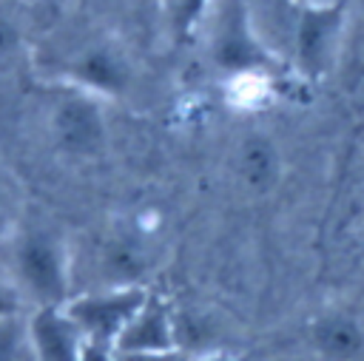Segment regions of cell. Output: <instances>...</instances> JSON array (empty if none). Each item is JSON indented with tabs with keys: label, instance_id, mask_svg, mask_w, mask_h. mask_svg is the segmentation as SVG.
Instances as JSON below:
<instances>
[{
	"label": "cell",
	"instance_id": "cell-13",
	"mask_svg": "<svg viewBox=\"0 0 364 361\" xmlns=\"http://www.w3.org/2000/svg\"><path fill=\"white\" fill-rule=\"evenodd\" d=\"M26 196L17 173L0 159V247L17 233V227L26 222Z\"/></svg>",
	"mask_w": 364,
	"mask_h": 361
},
{
	"label": "cell",
	"instance_id": "cell-7",
	"mask_svg": "<svg viewBox=\"0 0 364 361\" xmlns=\"http://www.w3.org/2000/svg\"><path fill=\"white\" fill-rule=\"evenodd\" d=\"M26 335L31 361H80L88 347L82 330L68 316L65 304L60 307H34L26 316Z\"/></svg>",
	"mask_w": 364,
	"mask_h": 361
},
{
	"label": "cell",
	"instance_id": "cell-19",
	"mask_svg": "<svg viewBox=\"0 0 364 361\" xmlns=\"http://www.w3.org/2000/svg\"><path fill=\"white\" fill-rule=\"evenodd\" d=\"M80 361H119L114 347H102V344H88L80 355Z\"/></svg>",
	"mask_w": 364,
	"mask_h": 361
},
{
	"label": "cell",
	"instance_id": "cell-3",
	"mask_svg": "<svg viewBox=\"0 0 364 361\" xmlns=\"http://www.w3.org/2000/svg\"><path fill=\"white\" fill-rule=\"evenodd\" d=\"M205 26H208V57L213 68L245 77L264 71L276 63L253 28L247 0H216Z\"/></svg>",
	"mask_w": 364,
	"mask_h": 361
},
{
	"label": "cell",
	"instance_id": "cell-5",
	"mask_svg": "<svg viewBox=\"0 0 364 361\" xmlns=\"http://www.w3.org/2000/svg\"><path fill=\"white\" fill-rule=\"evenodd\" d=\"M151 293L145 284H128V287H94L74 293L65 301L68 316L77 321L88 344L117 347L119 335L131 324V318L139 313Z\"/></svg>",
	"mask_w": 364,
	"mask_h": 361
},
{
	"label": "cell",
	"instance_id": "cell-18",
	"mask_svg": "<svg viewBox=\"0 0 364 361\" xmlns=\"http://www.w3.org/2000/svg\"><path fill=\"white\" fill-rule=\"evenodd\" d=\"M117 358L119 361H193L199 355L185 350H168V352H119L117 350Z\"/></svg>",
	"mask_w": 364,
	"mask_h": 361
},
{
	"label": "cell",
	"instance_id": "cell-2",
	"mask_svg": "<svg viewBox=\"0 0 364 361\" xmlns=\"http://www.w3.org/2000/svg\"><path fill=\"white\" fill-rule=\"evenodd\" d=\"M344 40H347L344 0H321V3L301 0L287 48V63L304 80H321L336 65H341Z\"/></svg>",
	"mask_w": 364,
	"mask_h": 361
},
{
	"label": "cell",
	"instance_id": "cell-6",
	"mask_svg": "<svg viewBox=\"0 0 364 361\" xmlns=\"http://www.w3.org/2000/svg\"><path fill=\"white\" fill-rule=\"evenodd\" d=\"M131 77L134 68L114 43H88L77 54H71L65 65V85L94 94L100 99L125 94Z\"/></svg>",
	"mask_w": 364,
	"mask_h": 361
},
{
	"label": "cell",
	"instance_id": "cell-1",
	"mask_svg": "<svg viewBox=\"0 0 364 361\" xmlns=\"http://www.w3.org/2000/svg\"><path fill=\"white\" fill-rule=\"evenodd\" d=\"M9 281L20 293L23 304L60 307L74 293L71 250L60 230L48 225H20L6 242V270Z\"/></svg>",
	"mask_w": 364,
	"mask_h": 361
},
{
	"label": "cell",
	"instance_id": "cell-10",
	"mask_svg": "<svg viewBox=\"0 0 364 361\" xmlns=\"http://www.w3.org/2000/svg\"><path fill=\"white\" fill-rule=\"evenodd\" d=\"M151 264V250L134 233L108 236L100 247V287L142 284V273Z\"/></svg>",
	"mask_w": 364,
	"mask_h": 361
},
{
	"label": "cell",
	"instance_id": "cell-8",
	"mask_svg": "<svg viewBox=\"0 0 364 361\" xmlns=\"http://www.w3.org/2000/svg\"><path fill=\"white\" fill-rule=\"evenodd\" d=\"M310 350L318 361H364V318L353 310H324L307 327Z\"/></svg>",
	"mask_w": 364,
	"mask_h": 361
},
{
	"label": "cell",
	"instance_id": "cell-15",
	"mask_svg": "<svg viewBox=\"0 0 364 361\" xmlns=\"http://www.w3.org/2000/svg\"><path fill=\"white\" fill-rule=\"evenodd\" d=\"M355 43V57L364 60V0H353V11L347 9V40L344 51Z\"/></svg>",
	"mask_w": 364,
	"mask_h": 361
},
{
	"label": "cell",
	"instance_id": "cell-9",
	"mask_svg": "<svg viewBox=\"0 0 364 361\" xmlns=\"http://www.w3.org/2000/svg\"><path fill=\"white\" fill-rule=\"evenodd\" d=\"M114 350H119V352H168V350H182V344H179V324H176V313H173L171 301L151 293L145 298V304L139 307V313L125 327V333L119 335Z\"/></svg>",
	"mask_w": 364,
	"mask_h": 361
},
{
	"label": "cell",
	"instance_id": "cell-16",
	"mask_svg": "<svg viewBox=\"0 0 364 361\" xmlns=\"http://www.w3.org/2000/svg\"><path fill=\"white\" fill-rule=\"evenodd\" d=\"M20 45H23V28H20V23L14 17H9V14L0 11V63L9 60V57H14Z\"/></svg>",
	"mask_w": 364,
	"mask_h": 361
},
{
	"label": "cell",
	"instance_id": "cell-20",
	"mask_svg": "<svg viewBox=\"0 0 364 361\" xmlns=\"http://www.w3.org/2000/svg\"><path fill=\"white\" fill-rule=\"evenodd\" d=\"M304 3H321V0H304Z\"/></svg>",
	"mask_w": 364,
	"mask_h": 361
},
{
	"label": "cell",
	"instance_id": "cell-11",
	"mask_svg": "<svg viewBox=\"0 0 364 361\" xmlns=\"http://www.w3.org/2000/svg\"><path fill=\"white\" fill-rule=\"evenodd\" d=\"M279 151L267 136H250L239 148V173L253 190H267L279 179Z\"/></svg>",
	"mask_w": 364,
	"mask_h": 361
},
{
	"label": "cell",
	"instance_id": "cell-12",
	"mask_svg": "<svg viewBox=\"0 0 364 361\" xmlns=\"http://www.w3.org/2000/svg\"><path fill=\"white\" fill-rule=\"evenodd\" d=\"M216 0H159L162 20L176 43L196 37V31L208 23Z\"/></svg>",
	"mask_w": 364,
	"mask_h": 361
},
{
	"label": "cell",
	"instance_id": "cell-14",
	"mask_svg": "<svg viewBox=\"0 0 364 361\" xmlns=\"http://www.w3.org/2000/svg\"><path fill=\"white\" fill-rule=\"evenodd\" d=\"M28 352V335H26V316H9L0 318V361H26Z\"/></svg>",
	"mask_w": 364,
	"mask_h": 361
},
{
	"label": "cell",
	"instance_id": "cell-17",
	"mask_svg": "<svg viewBox=\"0 0 364 361\" xmlns=\"http://www.w3.org/2000/svg\"><path fill=\"white\" fill-rule=\"evenodd\" d=\"M23 298L20 293L14 290V284L9 281V276L0 270V318H9V316H20L23 313Z\"/></svg>",
	"mask_w": 364,
	"mask_h": 361
},
{
	"label": "cell",
	"instance_id": "cell-22",
	"mask_svg": "<svg viewBox=\"0 0 364 361\" xmlns=\"http://www.w3.org/2000/svg\"><path fill=\"white\" fill-rule=\"evenodd\" d=\"M193 361H202V358H193Z\"/></svg>",
	"mask_w": 364,
	"mask_h": 361
},
{
	"label": "cell",
	"instance_id": "cell-21",
	"mask_svg": "<svg viewBox=\"0 0 364 361\" xmlns=\"http://www.w3.org/2000/svg\"><path fill=\"white\" fill-rule=\"evenodd\" d=\"M202 361H216V358H202Z\"/></svg>",
	"mask_w": 364,
	"mask_h": 361
},
{
	"label": "cell",
	"instance_id": "cell-4",
	"mask_svg": "<svg viewBox=\"0 0 364 361\" xmlns=\"http://www.w3.org/2000/svg\"><path fill=\"white\" fill-rule=\"evenodd\" d=\"M54 148L68 159H97L108 145V122L102 99L65 85L48 114Z\"/></svg>",
	"mask_w": 364,
	"mask_h": 361
}]
</instances>
